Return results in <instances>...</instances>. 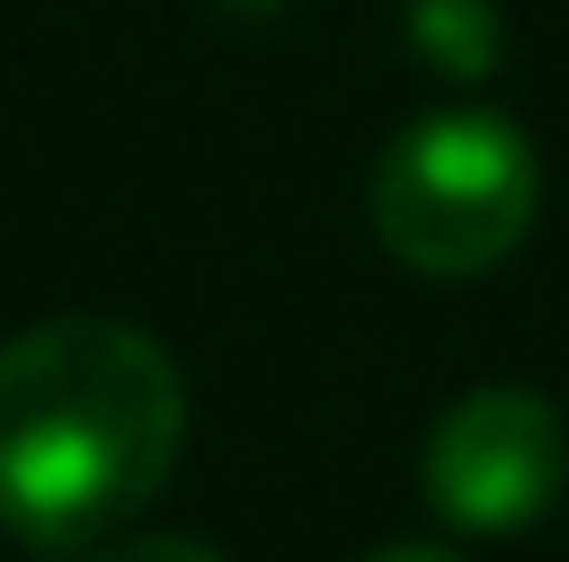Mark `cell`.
Returning <instances> with one entry per match:
<instances>
[{"label": "cell", "mask_w": 569, "mask_h": 562, "mask_svg": "<svg viewBox=\"0 0 569 562\" xmlns=\"http://www.w3.org/2000/svg\"><path fill=\"white\" fill-rule=\"evenodd\" d=\"M91 562H223V554L199 546V538H124V546H108Z\"/></svg>", "instance_id": "obj_5"}, {"label": "cell", "mask_w": 569, "mask_h": 562, "mask_svg": "<svg viewBox=\"0 0 569 562\" xmlns=\"http://www.w3.org/2000/svg\"><path fill=\"white\" fill-rule=\"evenodd\" d=\"M190 397L132 323L58 315L0 347V530L74 554L116 538L173 480Z\"/></svg>", "instance_id": "obj_1"}, {"label": "cell", "mask_w": 569, "mask_h": 562, "mask_svg": "<svg viewBox=\"0 0 569 562\" xmlns=\"http://www.w3.org/2000/svg\"><path fill=\"white\" fill-rule=\"evenodd\" d=\"M405 42L429 75L479 83L503 67V9L496 0H405Z\"/></svg>", "instance_id": "obj_4"}, {"label": "cell", "mask_w": 569, "mask_h": 562, "mask_svg": "<svg viewBox=\"0 0 569 562\" xmlns=\"http://www.w3.org/2000/svg\"><path fill=\"white\" fill-rule=\"evenodd\" d=\"M363 562H462V554H446V546H388V554H363Z\"/></svg>", "instance_id": "obj_6"}, {"label": "cell", "mask_w": 569, "mask_h": 562, "mask_svg": "<svg viewBox=\"0 0 569 562\" xmlns=\"http://www.w3.org/2000/svg\"><path fill=\"white\" fill-rule=\"evenodd\" d=\"M537 224V149L496 108H429L371 166V231L429 282H479Z\"/></svg>", "instance_id": "obj_2"}, {"label": "cell", "mask_w": 569, "mask_h": 562, "mask_svg": "<svg viewBox=\"0 0 569 562\" xmlns=\"http://www.w3.org/2000/svg\"><path fill=\"white\" fill-rule=\"evenodd\" d=\"M569 489V422L537 390H470L438 414L421 447V496L446 530L470 538H512L545 521Z\"/></svg>", "instance_id": "obj_3"}, {"label": "cell", "mask_w": 569, "mask_h": 562, "mask_svg": "<svg viewBox=\"0 0 569 562\" xmlns=\"http://www.w3.org/2000/svg\"><path fill=\"white\" fill-rule=\"evenodd\" d=\"M231 17H272V9H289V0H223Z\"/></svg>", "instance_id": "obj_7"}]
</instances>
